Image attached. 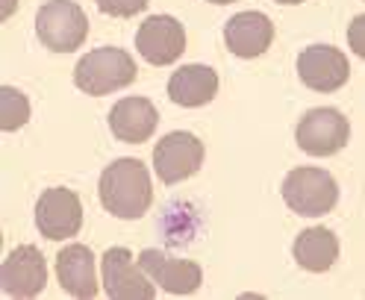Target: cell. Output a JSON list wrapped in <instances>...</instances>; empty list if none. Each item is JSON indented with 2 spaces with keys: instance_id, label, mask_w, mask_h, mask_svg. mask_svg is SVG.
I'll list each match as a JSON object with an SVG mask.
<instances>
[{
  "instance_id": "cell-10",
  "label": "cell",
  "mask_w": 365,
  "mask_h": 300,
  "mask_svg": "<svg viewBox=\"0 0 365 300\" xmlns=\"http://www.w3.org/2000/svg\"><path fill=\"white\" fill-rule=\"evenodd\" d=\"M298 77L312 91H336L348 83L351 62L339 48L330 44H312L298 56Z\"/></svg>"
},
{
  "instance_id": "cell-2",
  "label": "cell",
  "mask_w": 365,
  "mask_h": 300,
  "mask_svg": "<svg viewBox=\"0 0 365 300\" xmlns=\"http://www.w3.org/2000/svg\"><path fill=\"white\" fill-rule=\"evenodd\" d=\"M135 80V59L121 48H98L74 68V83L86 95H109Z\"/></svg>"
},
{
  "instance_id": "cell-8",
  "label": "cell",
  "mask_w": 365,
  "mask_h": 300,
  "mask_svg": "<svg viewBox=\"0 0 365 300\" xmlns=\"http://www.w3.org/2000/svg\"><path fill=\"white\" fill-rule=\"evenodd\" d=\"M36 227L44 239L62 242L80 233L83 227V203L71 189H48L36 203Z\"/></svg>"
},
{
  "instance_id": "cell-9",
  "label": "cell",
  "mask_w": 365,
  "mask_h": 300,
  "mask_svg": "<svg viewBox=\"0 0 365 300\" xmlns=\"http://www.w3.org/2000/svg\"><path fill=\"white\" fill-rule=\"evenodd\" d=\"M135 48L150 65H171L186 51V30L171 15H150L135 33Z\"/></svg>"
},
{
  "instance_id": "cell-19",
  "label": "cell",
  "mask_w": 365,
  "mask_h": 300,
  "mask_svg": "<svg viewBox=\"0 0 365 300\" xmlns=\"http://www.w3.org/2000/svg\"><path fill=\"white\" fill-rule=\"evenodd\" d=\"M150 0H98V9L112 18H133L142 9H148Z\"/></svg>"
},
{
  "instance_id": "cell-5",
  "label": "cell",
  "mask_w": 365,
  "mask_h": 300,
  "mask_svg": "<svg viewBox=\"0 0 365 300\" xmlns=\"http://www.w3.org/2000/svg\"><path fill=\"white\" fill-rule=\"evenodd\" d=\"M103 289L112 300H153L156 283L127 247H109L101 259Z\"/></svg>"
},
{
  "instance_id": "cell-13",
  "label": "cell",
  "mask_w": 365,
  "mask_h": 300,
  "mask_svg": "<svg viewBox=\"0 0 365 300\" xmlns=\"http://www.w3.org/2000/svg\"><path fill=\"white\" fill-rule=\"evenodd\" d=\"M224 41L242 59L262 56L274 41V24L262 12H239L224 24Z\"/></svg>"
},
{
  "instance_id": "cell-16",
  "label": "cell",
  "mask_w": 365,
  "mask_h": 300,
  "mask_svg": "<svg viewBox=\"0 0 365 300\" xmlns=\"http://www.w3.org/2000/svg\"><path fill=\"white\" fill-rule=\"evenodd\" d=\"M218 91V74L210 65H182L168 80V98L177 106H207Z\"/></svg>"
},
{
  "instance_id": "cell-11",
  "label": "cell",
  "mask_w": 365,
  "mask_h": 300,
  "mask_svg": "<svg viewBox=\"0 0 365 300\" xmlns=\"http://www.w3.org/2000/svg\"><path fill=\"white\" fill-rule=\"evenodd\" d=\"M0 286L9 297H36L48 286V265L36 244L15 247L4 268H0Z\"/></svg>"
},
{
  "instance_id": "cell-20",
  "label": "cell",
  "mask_w": 365,
  "mask_h": 300,
  "mask_svg": "<svg viewBox=\"0 0 365 300\" xmlns=\"http://www.w3.org/2000/svg\"><path fill=\"white\" fill-rule=\"evenodd\" d=\"M348 41H351V51L356 56L365 59V15H356L348 27Z\"/></svg>"
},
{
  "instance_id": "cell-21",
  "label": "cell",
  "mask_w": 365,
  "mask_h": 300,
  "mask_svg": "<svg viewBox=\"0 0 365 300\" xmlns=\"http://www.w3.org/2000/svg\"><path fill=\"white\" fill-rule=\"evenodd\" d=\"M277 4H289L292 6V4H304V0H277Z\"/></svg>"
},
{
  "instance_id": "cell-17",
  "label": "cell",
  "mask_w": 365,
  "mask_h": 300,
  "mask_svg": "<svg viewBox=\"0 0 365 300\" xmlns=\"http://www.w3.org/2000/svg\"><path fill=\"white\" fill-rule=\"evenodd\" d=\"M294 259L312 274H324L339 259V239L327 227H309L294 239Z\"/></svg>"
},
{
  "instance_id": "cell-14",
  "label": "cell",
  "mask_w": 365,
  "mask_h": 300,
  "mask_svg": "<svg viewBox=\"0 0 365 300\" xmlns=\"http://www.w3.org/2000/svg\"><path fill=\"white\" fill-rule=\"evenodd\" d=\"M56 276L65 294L88 300L98 294V268H95V253L86 244H68L56 257Z\"/></svg>"
},
{
  "instance_id": "cell-18",
  "label": "cell",
  "mask_w": 365,
  "mask_h": 300,
  "mask_svg": "<svg viewBox=\"0 0 365 300\" xmlns=\"http://www.w3.org/2000/svg\"><path fill=\"white\" fill-rule=\"evenodd\" d=\"M30 121V103L18 88L4 86L0 88V127L6 133H15L18 127H24Z\"/></svg>"
},
{
  "instance_id": "cell-4",
  "label": "cell",
  "mask_w": 365,
  "mask_h": 300,
  "mask_svg": "<svg viewBox=\"0 0 365 300\" xmlns=\"http://www.w3.org/2000/svg\"><path fill=\"white\" fill-rule=\"evenodd\" d=\"M283 200L289 203L292 212L304 218L327 215L339 203V186L333 174L322 168H294L283 180Z\"/></svg>"
},
{
  "instance_id": "cell-6",
  "label": "cell",
  "mask_w": 365,
  "mask_h": 300,
  "mask_svg": "<svg viewBox=\"0 0 365 300\" xmlns=\"http://www.w3.org/2000/svg\"><path fill=\"white\" fill-rule=\"evenodd\" d=\"M200 165H203V142L186 130H174L163 135V142H156L153 148V168L165 186L195 177Z\"/></svg>"
},
{
  "instance_id": "cell-12",
  "label": "cell",
  "mask_w": 365,
  "mask_h": 300,
  "mask_svg": "<svg viewBox=\"0 0 365 300\" xmlns=\"http://www.w3.org/2000/svg\"><path fill=\"white\" fill-rule=\"evenodd\" d=\"M139 265L148 271V276L156 286H163L171 294H192L203 283V271L197 262L177 259L171 253L156 250V247H148L139 253Z\"/></svg>"
},
{
  "instance_id": "cell-3",
  "label": "cell",
  "mask_w": 365,
  "mask_h": 300,
  "mask_svg": "<svg viewBox=\"0 0 365 300\" xmlns=\"http://www.w3.org/2000/svg\"><path fill=\"white\" fill-rule=\"evenodd\" d=\"M36 36L53 53H71L88 36V18L74 0H48L36 15Z\"/></svg>"
},
{
  "instance_id": "cell-7",
  "label": "cell",
  "mask_w": 365,
  "mask_h": 300,
  "mask_svg": "<svg viewBox=\"0 0 365 300\" xmlns=\"http://www.w3.org/2000/svg\"><path fill=\"white\" fill-rule=\"evenodd\" d=\"M298 148L309 156H333L348 145L351 124L348 118L333 106L309 109L298 124Z\"/></svg>"
},
{
  "instance_id": "cell-15",
  "label": "cell",
  "mask_w": 365,
  "mask_h": 300,
  "mask_svg": "<svg viewBox=\"0 0 365 300\" xmlns=\"http://www.w3.org/2000/svg\"><path fill=\"white\" fill-rule=\"evenodd\" d=\"M159 112L148 98H124L109 112V130L118 142L142 145L156 133Z\"/></svg>"
},
{
  "instance_id": "cell-22",
  "label": "cell",
  "mask_w": 365,
  "mask_h": 300,
  "mask_svg": "<svg viewBox=\"0 0 365 300\" xmlns=\"http://www.w3.org/2000/svg\"><path fill=\"white\" fill-rule=\"evenodd\" d=\"M210 4H218V6H224V4H233V0H210Z\"/></svg>"
},
{
  "instance_id": "cell-1",
  "label": "cell",
  "mask_w": 365,
  "mask_h": 300,
  "mask_svg": "<svg viewBox=\"0 0 365 300\" xmlns=\"http://www.w3.org/2000/svg\"><path fill=\"white\" fill-rule=\"evenodd\" d=\"M101 203L103 210L112 212L115 218L135 221L150 210L153 200V186H150V174L145 168L142 159H115L103 174H101Z\"/></svg>"
}]
</instances>
